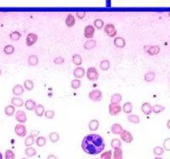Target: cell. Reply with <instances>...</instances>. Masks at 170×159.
Wrapping results in <instances>:
<instances>
[{"label": "cell", "mask_w": 170, "mask_h": 159, "mask_svg": "<svg viewBox=\"0 0 170 159\" xmlns=\"http://www.w3.org/2000/svg\"><path fill=\"white\" fill-rule=\"evenodd\" d=\"M47 159H58V158H57V157L56 155L50 154V155H48V156H47Z\"/></svg>", "instance_id": "f907efd6"}, {"label": "cell", "mask_w": 170, "mask_h": 159, "mask_svg": "<svg viewBox=\"0 0 170 159\" xmlns=\"http://www.w3.org/2000/svg\"><path fill=\"white\" fill-rule=\"evenodd\" d=\"M46 142H47V139H46V138H44V137H37V139H36V144H37V146H38V147H44L45 145H46Z\"/></svg>", "instance_id": "f1b7e54d"}, {"label": "cell", "mask_w": 170, "mask_h": 159, "mask_svg": "<svg viewBox=\"0 0 170 159\" xmlns=\"http://www.w3.org/2000/svg\"><path fill=\"white\" fill-rule=\"evenodd\" d=\"M15 119L18 121V123L20 124H24L27 122L28 120V118H27V115L25 114V112L23 111V110H18L16 112V114H15Z\"/></svg>", "instance_id": "30bf717a"}, {"label": "cell", "mask_w": 170, "mask_h": 159, "mask_svg": "<svg viewBox=\"0 0 170 159\" xmlns=\"http://www.w3.org/2000/svg\"><path fill=\"white\" fill-rule=\"evenodd\" d=\"M122 110L124 111V113L125 114H129L132 110H133V104L131 102H126L124 104V105L122 106Z\"/></svg>", "instance_id": "7402d4cb"}, {"label": "cell", "mask_w": 170, "mask_h": 159, "mask_svg": "<svg viewBox=\"0 0 170 159\" xmlns=\"http://www.w3.org/2000/svg\"><path fill=\"white\" fill-rule=\"evenodd\" d=\"M111 145L112 148H121V141L118 138H114L112 139L111 142Z\"/></svg>", "instance_id": "74e56055"}, {"label": "cell", "mask_w": 170, "mask_h": 159, "mask_svg": "<svg viewBox=\"0 0 170 159\" xmlns=\"http://www.w3.org/2000/svg\"><path fill=\"white\" fill-rule=\"evenodd\" d=\"M102 92L100 90H93L89 93V99L95 102H99L102 100Z\"/></svg>", "instance_id": "277c9868"}, {"label": "cell", "mask_w": 170, "mask_h": 159, "mask_svg": "<svg viewBox=\"0 0 170 159\" xmlns=\"http://www.w3.org/2000/svg\"><path fill=\"white\" fill-rule=\"evenodd\" d=\"M5 159H15V153L12 150L8 149L5 152Z\"/></svg>", "instance_id": "ee69618b"}, {"label": "cell", "mask_w": 170, "mask_h": 159, "mask_svg": "<svg viewBox=\"0 0 170 159\" xmlns=\"http://www.w3.org/2000/svg\"><path fill=\"white\" fill-rule=\"evenodd\" d=\"M66 24L67 25V27H73L74 26V24H75V18L73 17V16H71V15H69L67 18H66Z\"/></svg>", "instance_id": "b9f144b4"}, {"label": "cell", "mask_w": 170, "mask_h": 159, "mask_svg": "<svg viewBox=\"0 0 170 159\" xmlns=\"http://www.w3.org/2000/svg\"><path fill=\"white\" fill-rule=\"evenodd\" d=\"M122 101V95L120 93H116L112 95L111 97V103H115V104H120Z\"/></svg>", "instance_id": "d4e9b609"}, {"label": "cell", "mask_w": 170, "mask_h": 159, "mask_svg": "<svg viewBox=\"0 0 170 159\" xmlns=\"http://www.w3.org/2000/svg\"><path fill=\"white\" fill-rule=\"evenodd\" d=\"M1 74H2V71H1V70H0V75H1Z\"/></svg>", "instance_id": "11a10c76"}, {"label": "cell", "mask_w": 170, "mask_h": 159, "mask_svg": "<svg viewBox=\"0 0 170 159\" xmlns=\"http://www.w3.org/2000/svg\"><path fill=\"white\" fill-rule=\"evenodd\" d=\"M127 119H128L129 122L132 123V124H135L140 123V119L137 114H129Z\"/></svg>", "instance_id": "484cf974"}, {"label": "cell", "mask_w": 170, "mask_h": 159, "mask_svg": "<svg viewBox=\"0 0 170 159\" xmlns=\"http://www.w3.org/2000/svg\"><path fill=\"white\" fill-rule=\"evenodd\" d=\"M44 115L47 119H52L55 116V112L53 110H46Z\"/></svg>", "instance_id": "f6af8a7d"}, {"label": "cell", "mask_w": 170, "mask_h": 159, "mask_svg": "<svg viewBox=\"0 0 170 159\" xmlns=\"http://www.w3.org/2000/svg\"><path fill=\"white\" fill-rule=\"evenodd\" d=\"M22 159H28V158H22Z\"/></svg>", "instance_id": "9f6ffc18"}, {"label": "cell", "mask_w": 170, "mask_h": 159, "mask_svg": "<svg viewBox=\"0 0 170 159\" xmlns=\"http://www.w3.org/2000/svg\"><path fill=\"white\" fill-rule=\"evenodd\" d=\"M34 138L35 137H33L32 135H28V136L26 138V139H25V146H27V147H31V146H32L33 145V143H34Z\"/></svg>", "instance_id": "e575fe53"}, {"label": "cell", "mask_w": 170, "mask_h": 159, "mask_svg": "<svg viewBox=\"0 0 170 159\" xmlns=\"http://www.w3.org/2000/svg\"><path fill=\"white\" fill-rule=\"evenodd\" d=\"M156 77V75L154 72L153 71H149V72H147L146 74L144 75V80L146 82H152L155 80Z\"/></svg>", "instance_id": "83f0119b"}, {"label": "cell", "mask_w": 170, "mask_h": 159, "mask_svg": "<svg viewBox=\"0 0 170 159\" xmlns=\"http://www.w3.org/2000/svg\"><path fill=\"white\" fill-rule=\"evenodd\" d=\"M114 45L118 48H123L125 46V40L121 37H117L114 40Z\"/></svg>", "instance_id": "e0dca14e"}, {"label": "cell", "mask_w": 170, "mask_h": 159, "mask_svg": "<svg viewBox=\"0 0 170 159\" xmlns=\"http://www.w3.org/2000/svg\"><path fill=\"white\" fill-rule=\"evenodd\" d=\"M167 127H168V129H170V119L167 122Z\"/></svg>", "instance_id": "816d5d0a"}, {"label": "cell", "mask_w": 170, "mask_h": 159, "mask_svg": "<svg viewBox=\"0 0 170 159\" xmlns=\"http://www.w3.org/2000/svg\"><path fill=\"white\" fill-rule=\"evenodd\" d=\"M153 154L156 155V156H161V155L164 154V148L157 146V147H154V148H153Z\"/></svg>", "instance_id": "60d3db41"}, {"label": "cell", "mask_w": 170, "mask_h": 159, "mask_svg": "<svg viewBox=\"0 0 170 159\" xmlns=\"http://www.w3.org/2000/svg\"><path fill=\"white\" fill-rule=\"evenodd\" d=\"M122 107L120 104H115V103H111L109 104V113L112 116L118 115L121 112Z\"/></svg>", "instance_id": "3957f363"}, {"label": "cell", "mask_w": 170, "mask_h": 159, "mask_svg": "<svg viewBox=\"0 0 170 159\" xmlns=\"http://www.w3.org/2000/svg\"><path fill=\"white\" fill-rule=\"evenodd\" d=\"M163 146L166 151H170V138H168L164 140Z\"/></svg>", "instance_id": "7dc6e473"}, {"label": "cell", "mask_w": 170, "mask_h": 159, "mask_svg": "<svg viewBox=\"0 0 170 159\" xmlns=\"http://www.w3.org/2000/svg\"><path fill=\"white\" fill-rule=\"evenodd\" d=\"M95 159H99V158H95Z\"/></svg>", "instance_id": "6f0895ef"}, {"label": "cell", "mask_w": 170, "mask_h": 159, "mask_svg": "<svg viewBox=\"0 0 170 159\" xmlns=\"http://www.w3.org/2000/svg\"><path fill=\"white\" fill-rule=\"evenodd\" d=\"M86 77L91 81H95L99 79V73L96 68L95 67H89L86 71Z\"/></svg>", "instance_id": "7a4b0ae2"}, {"label": "cell", "mask_w": 170, "mask_h": 159, "mask_svg": "<svg viewBox=\"0 0 170 159\" xmlns=\"http://www.w3.org/2000/svg\"><path fill=\"white\" fill-rule=\"evenodd\" d=\"M14 46L12 45H7L4 46L3 48V52L7 54V55H10V54H12L14 52Z\"/></svg>", "instance_id": "f35d334b"}, {"label": "cell", "mask_w": 170, "mask_h": 159, "mask_svg": "<svg viewBox=\"0 0 170 159\" xmlns=\"http://www.w3.org/2000/svg\"><path fill=\"white\" fill-rule=\"evenodd\" d=\"M28 65L29 66H36L38 65L39 60H38L37 56H36V55H31L28 57Z\"/></svg>", "instance_id": "ffe728a7"}, {"label": "cell", "mask_w": 170, "mask_h": 159, "mask_svg": "<svg viewBox=\"0 0 170 159\" xmlns=\"http://www.w3.org/2000/svg\"><path fill=\"white\" fill-rule=\"evenodd\" d=\"M99 126H100V123L97 119H91L90 122H89V129L91 131V132H95L99 129Z\"/></svg>", "instance_id": "5bb4252c"}, {"label": "cell", "mask_w": 170, "mask_h": 159, "mask_svg": "<svg viewBox=\"0 0 170 159\" xmlns=\"http://www.w3.org/2000/svg\"><path fill=\"white\" fill-rule=\"evenodd\" d=\"M111 67V63L108 60H103L100 63V68L102 71H108Z\"/></svg>", "instance_id": "f546056e"}, {"label": "cell", "mask_w": 170, "mask_h": 159, "mask_svg": "<svg viewBox=\"0 0 170 159\" xmlns=\"http://www.w3.org/2000/svg\"><path fill=\"white\" fill-rule=\"evenodd\" d=\"M81 85H82V81H81V80L79 79L72 80V81H71V83H70L71 88L74 89V90L79 89V88L81 87Z\"/></svg>", "instance_id": "d590c367"}, {"label": "cell", "mask_w": 170, "mask_h": 159, "mask_svg": "<svg viewBox=\"0 0 170 159\" xmlns=\"http://www.w3.org/2000/svg\"><path fill=\"white\" fill-rule=\"evenodd\" d=\"M4 113L8 116H12L15 113V106L12 104L6 106V108L4 109Z\"/></svg>", "instance_id": "4316f807"}, {"label": "cell", "mask_w": 170, "mask_h": 159, "mask_svg": "<svg viewBox=\"0 0 170 159\" xmlns=\"http://www.w3.org/2000/svg\"><path fill=\"white\" fill-rule=\"evenodd\" d=\"M37 40H38V37L36 33H29L28 34L27 38H26V44L28 46H32L37 41Z\"/></svg>", "instance_id": "9c48e42d"}, {"label": "cell", "mask_w": 170, "mask_h": 159, "mask_svg": "<svg viewBox=\"0 0 170 159\" xmlns=\"http://www.w3.org/2000/svg\"><path fill=\"white\" fill-rule=\"evenodd\" d=\"M96 44H97L96 41L91 38V40L86 41L84 43V48H85L86 50H88L89 51V50H91V49L95 48V47L96 46Z\"/></svg>", "instance_id": "ac0fdd59"}, {"label": "cell", "mask_w": 170, "mask_h": 159, "mask_svg": "<svg viewBox=\"0 0 170 159\" xmlns=\"http://www.w3.org/2000/svg\"><path fill=\"white\" fill-rule=\"evenodd\" d=\"M24 88L27 90V91H32L33 88H34V83L32 80H26L23 83Z\"/></svg>", "instance_id": "836d02e7"}, {"label": "cell", "mask_w": 170, "mask_h": 159, "mask_svg": "<svg viewBox=\"0 0 170 159\" xmlns=\"http://www.w3.org/2000/svg\"><path fill=\"white\" fill-rule=\"evenodd\" d=\"M25 154H26L28 158L34 157L36 154H37V150H36L34 148L28 147V148L25 149Z\"/></svg>", "instance_id": "1f68e13d"}, {"label": "cell", "mask_w": 170, "mask_h": 159, "mask_svg": "<svg viewBox=\"0 0 170 159\" xmlns=\"http://www.w3.org/2000/svg\"><path fill=\"white\" fill-rule=\"evenodd\" d=\"M120 135V138L126 143H131V142H133V140H134L131 133L128 130H124V129Z\"/></svg>", "instance_id": "8992f818"}, {"label": "cell", "mask_w": 170, "mask_h": 159, "mask_svg": "<svg viewBox=\"0 0 170 159\" xmlns=\"http://www.w3.org/2000/svg\"><path fill=\"white\" fill-rule=\"evenodd\" d=\"M106 143L103 138L99 134L91 133L84 137L82 142V150L89 155H96L102 153Z\"/></svg>", "instance_id": "6da1fadb"}, {"label": "cell", "mask_w": 170, "mask_h": 159, "mask_svg": "<svg viewBox=\"0 0 170 159\" xmlns=\"http://www.w3.org/2000/svg\"><path fill=\"white\" fill-rule=\"evenodd\" d=\"M141 111L143 112V114L149 115L152 113L153 111V107L152 105L149 104V103H144L141 106Z\"/></svg>", "instance_id": "4fadbf2b"}, {"label": "cell", "mask_w": 170, "mask_h": 159, "mask_svg": "<svg viewBox=\"0 0 170 159\" xmlns=\"http://www.w3.org/2000/svg\"><path fill=\"white\" fill-rule=\"evenodd\" d=\"M82 57L80 56V55H78V54H75V55H73V57H72V62L74 65H76V66H81L82 64Z\"/></svg>", "instance_id": "d6a6232c"}, {"label": "cell", "mask_w": 170, "mask_h": 159, "mask_svg": "<svg viewBox=\"0 0 170 159\" xmlns=\"http://www.w3.org/2000/svg\"><path fill=\"white\" fill-rule=\"evenodd\" d=\"M164 109H165V107L163 105H160V104H155L153 106V112L156 114H160L161 112L164 111Z\"/></svg>", "instance_id": "8d00e7d4"}, {"label": "cell", "mask_w": 170, "mask_h": 159, "mask_svg": "<svg viewBox=\"0 0 170 159\" xmlns=\"http://www.w3.org/2000/svg\"><path fill=\"white\" fill-rule=\"evenodd\" d=\"M113 159H123V151L121 148H115L113 152Z\"/></svg>", "instance_id": "603a6c76"}, {"label": "cell", "mask_w": 170, "mask_h": 159, "mask_svg": "<svg viewBox=\"0 0 170 159\" xmlns=\"http://www.w3.org/2000/svg\"><path fill=\"white\" fill-rule=\"evenodd\" d=\"M24 89L22 85H16L12 88V94L15 96H20L23 94Z\"/></svg>", "instance_id": "2e32d148"}, {"label": "cell", "mask_w": 170, "mask_h": 159, "mask_svg": "<svg viewBox=\"0 0 170 159\" xmlns=\"http://www.w3.org/2000/svg\"><path fill=\"white\" fill-rule=\"evenodd\" d=\"M24 105H25V108L27 109L28 110H29V111H32V110H34L36 108V106H37V104H36V102L34 100H32V99H29V100H28L25 104H24Z\"/></svg>", "instance_id": "d6986e66"}, {"label": "cell", "mask_w": 170, "mask_h": 159, "mask_svg": "<svg viewBox=\"0 0 170 159\" xmlns=\"http://www.w3.org/2000/svg\"><path fill=\"white\" fill-rule=\"evenodd\" d=\"M95 34V28L91 25H88L85 28L84 30V36L88 38V39H91L93 38Z\"/></svg>", "instance_id": "8fae6325"}, {"label": "cell", "mask_w": 170, "mask_h": 159, "mask_svg": "<svg viewBox=\"0 0 170 159\" xmlns=\"http://www.w3.org/2000/svg\"><path fill=\"white\" fill-rule=\"evenodd\" d=\"M34 111H35L36 115L38 116V117H41L45 114V109H44L42 104H37Z\"/></svg>", "instance_id": "cb8c5ba5"}, {"label": "cell", "mask_w": 170, "mask_h": 159, "mask_svg": "<svg viewBox=\"0 0 170 159\" xmlns=\"http://www.w3.org/2000/svg\"><path fill=\"white\" fill-rule=\"evenodd\" d=\"M0 159H3V155H2L1 153H0Z\"/></svg>", "instance_id": "db71d44e"}, {"label": "cell", "mask_w": 170, "mask_h": 159, "mask_svg": "<svg viewBox=\"0 0 170 159\" xmlns=\"http://www.w3.org/2000/svg\"><path fill=\"white\" fill-rule=\"evenodd\" d=\"M39 133H40V132L38 130H35V129H33V130L31 131V135H32L33 137H37L39 135Z\"/></svg>", "instance_id": "681fc988"}, {"label": "cell", "mask_w": 170, "mask_h": 159, "mask_svg": "<svg viewBox=\"0 0 170 159\" xmlns=\"http://www.w3.org/2000/svg\"><path fill=\"white\" fill-rule=\"evenodd\" d=\"M86 74L85 69L81 66L76 67L74 71H73V75L76 77V79H82V77H84V75Z\"/></svg>", "instance_id": "7c38bea8"}, {"label": "cell", "mask_w": 170, "mask_h": 159, "mask_svg": "<svg viewBox=\"0 0 170 159\" xmlns=\"http://www.w3.org/2000/svg\"><path fill=\"white\" fill-rule=\"evenodd\" d=\"M94 25L97 29H101L103 28V26H104V22L102 20H100V19H97V20L95 21Z\"/></svg>", "instance_id": "bcb514c9"}, {"label": "cell", "mask_w": 170, "mask_h": 159, "mask_svg": "<svg viewBox=\"0 0 170 159\" xmlns=\"http://www.w3.org/2000/svg\"><path fill=\"white\" fill-rule=\"evenodd\" d=\"M49 139L53 143H56L59 141L60 139V135L57 132H53L49 134Z\"/></svg>", "instance_id": "4dcf8cb0"}, {"label": "cell", "mask_w": 170, "mask_h": 159, "mask_svg": "<svg viewBox=\"0 0 170 159\" xmlns=\"http://www.w3.org/2000/svg\"><path fill=\"white\" fill-rule=\"evenodd\" d=\"M111 130L112 133L116 134V135H119V134L121 133V132H122L124 129L123 128H122V126L120 124L115 123V124H112L111 128Z\"/></svg>", "instance_id": "9a60e30c"}, {"label": "cell", "mask_w": 170, "mask_h": 159, "mask_svg": "<svg viewBox=\"0 0 170 159\" xmlns=\"http://www.w3.org/2000/svg\"><path fill=\"white\" fill-rule=\"evenodd\" d=\"M105 32L110 37H114L117 35V31L113 24H107L105 27Z\"/></svg>", "instance_id": "52a82bcc"}, {"label": "cell", "mask_w": 170, "mask_h": 159, "mask_svg": "<svg viewBox=\"0 0 170 159\" xmlns=\"http://www.w3.org/2000/svg\"><path fill=\"white\" fill-rule=\"evenodd\" d=\"M144 50L150 56H155L159 53L160 47H159V46H144Z\"/></svg>", "instance_id": "5b68a950"}, {"label": "cell", "mask_w": 170, "mask_h": 159, "mask_svg": "<svg viewBox=\"0 0 170 159\" xmlns=\"http://www.w3.org/2000/svg\"><path fill=\"white\" fill-rule=\"evenodd\" d=\"M54 63L56 64V65H62L63 63H64L65 60L63 57H56L55 59H54Z\"/></svg>", "instance_id": "c3c4849f"}, {"label": "cell", "mask_w": 170, "mask_h": 159, "mask_svg": "<svg viewBox=\"0 0 170 159\" xmlns=\"http://www.w3.org/2000/svg\"><path fill=\"white\" fill-rule=\"evenodd\" d=\"M112 158V151L111 150H108L105 153L100 155V159H111Z\"/></svg>", "instance_id": "7bdbcfd3"}, {"label": "cell", "mask_w": 170, "mask_h": 159, "mask_svg": "<svg viewBox=\"0 0 170 159\" xmlns=\"http://www.w3.org/2000/svg\"><path fill=\"white\" fill-rule=\"evenodd\" d=\"M15 133L19 137H25L27 134V129L23 124H18L15 126Z\"/></svg>", "instance_id": "ba28073f"}, {"label": "cell", "mask_w": 170, "mask_h": 159, "mask_svg": "<svg viewBox=\"0 0 170 159\" xmlns=\"http://www.w3.org/2000/svg\"><path fill=\"white\" fill-rule=\"evenodd\" d=\"M10 39L12 41H17L18 40L20 39L21 37V33L18 32V31H15V32H12V33L10 34Z\"/></svg>", "instance_id": "ab89813d"}, {"label": "cell", "mask_w": 170, "mask_h": 159, "mask_svg": "<svg viewBox=\"0 0 170 159\" xmlns=\"http://www.w3.org/2000/svg\"><path fill=\"white\" fill-rule=\"evenodd\" d=\"M11 103H12V105H14V106H16V107H22L24 104L23 100L21 98H19V97L17 96L12 98Z\"/></svg>", "instance_id": "44dd1931"}, {"label": "cell", "mask_w": 170, "mask_h": 159, "mask_svg": "<svg viewBox=\"0 0 170 159\" xmlns=\"http://www.w3.org/2000/svg\"><path fill=\"white\" fill-rule=\"evenodd\" d=\"M154 159H163V158H160L159 156H156V157H155V158H154Z\"/></svg>", "instance_id": "f5cc1de1"}]
</instances>
